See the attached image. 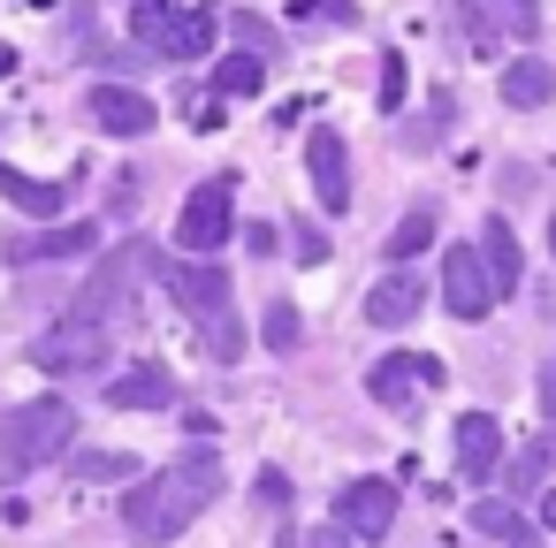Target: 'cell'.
<instances>
[{"mask_svg":"<svg viewBox=\"0 0 556 548\" xmlns=\"http://www.w3.org/2000/svg\"><path fill=\"white\" fill-rule=\"evenodd\" d=\"M222 495V457L214 449H184L176 464H161V472H146L130 495H123V533L138 540V548H168V540H184L191 525H199V510Z\"/></svg>","mask_w":556,"mask_h":548,"instance_id":"6da1fadb","label":"cell"},{"mask_svg":"<svg viewBox=\"0 0 556 548\" xmlns=\"http://www.w3.org/2000/svg\"><path fill=\"white\" fill-rule=\"evenodd\" d=\"M161 275H168V290H176L184 320L199 328L206 358H214V366H237L252 343H244V313H237V290H229V275H222L214 259H176V267H161Z\"/></svg>","mask_w":556,"mask_h":548,"instance_id":"7a4b0ae2","label":"cell"},{"mask_svg":"<svg viewBox=\"0 0 556 548\" xmlns=\"http://www.w3.org/2000/svg\"><path fill=\"white\" fill-rule=\"evenodd\" d=\"M70 442H77V404L70 396H31V404H16L9 411V426H0V480H31V472H47L54 457H70Z\"/></svg>","mask_w":556,"mask_h":548,"instance_id":"3957f363","label":"cell"},{"mask_svg":"<svg viewBox=\"0 0 556 548\" xmlns=\"http://www.w3.org/2000/svg\"><path fill=\"white\" fill-rule=\"evenodd\" d=\"M146 267H153V252H146V244H115V252L85 275L77 313H85V320H100L108 335H130V328H138V282H146Z\"/></svg>","mask_w":556,"mask_h":548,"instance_id":"277c9868","label":"cell"},{"mask_svg":"<svg viewBox=\"0 0 556 548\" xmlns=\"http://www.w3.org/2000/svg\"><path fill=\"white\" fill-rule=\"evenodd\" d=\"M130 31L161 62H199L214 47V9H199V0H130Z\"/></svg>","mask_w":556,"mask_h":548,"instance_id":"5b68a950","label":"cell"},{"mask_svg":"<svg viewBox=\"0 0 556 548\" xmlns=\"http://www.w3.org/2000/svg\"><path fill=\"white\" fill-rule=\"evenodd\" d=\"M108 351H115V335H108L100 320H85V313H62L47 335H31V366H39V373H62V381L100 373Z\"/></svg>","mask_w":556,"mask_h":548,"instance_id":"8992f818","label":"cell"},{"mask_svg":"<svg viewBox=\"0 0 556 548\" xmlns=\"http://www.w3.org/2000/svg\"><path fill=\"white\" fill-rule=\"evenodd\" d=\"M442 358H427V351H389V358H374L366 366V396L381 404V411H396V419H412L427 396H442Z\"/></svg>","mask_w":556,"mask_h":548,"instance_id":"52a82bcc","label":"cell"},{"mask_svg":"<svg viewBox=\"0 0 556 548\" xmlns=\"http://www.w3.org/2000/svg\"><path fill=\"white\" fill-rule=\"evenodd\" d=\"M229 229H237V214H229V183L214 176V183H199V191L184 199V214H176V244H184L191 259H206V252L229 244Z\"/></svg>","mask_w":556,"mask_h":548,"instance_id":"ba28073f","label":"cell"},{"mask_svg":"<svg viewBox=\"0 0 556 548\" xmlns=\"http://www.w3.org/2000/svg\"><path fill=\"white\" fill-rule=\"evenodd\" d=\"M457 9V24L480 39V47H495V39H533L541 31V0H450Z\"/></svg>","mask_w":556,"mask_h":548,"instance_id":"9c48e42d","label":"cell"},{"mask_svg":"<svg viewBox=\"0 0 556 548\" xmlns=\"http://www.w3.org/2000/svg\"><path fill=\"white\" fill-rule=\"evenodd\" d=\"M442 305H450L457 320H488L495 282H488V267H480L472 244H450V252H442Z\"/></svg>","mask_w":556,"mask_h":548,"instance_id":"30bf717a","label":"cell"},{"mask_svg":"<svg viewBox=\"0 0 556 548\" xmlns=\"http://www.w3.org/2000/svg\"><path fill=\"white\" fill-rule=\"evenodd\" d=\"M336 518H343L351 540H381V533L396 525V480H343Z\"/></svg>","mask_w":556,"mask_h":548,"instance_id":"8fae6325","label":"cell"},{"mask_svg":"<svg viewBox=\"0 0 556 548\" xmlns=\"http://www.w3.org/2000/svg\"><path fill=\"white\" fill-rule=\"evenodd\" d=\"M305 176H313V191H320V214H343V206H351V145H343L336 130H313V138H305Z\"/></svg>","mask_w":556,"mask_h":548,"instance_id":"7c38bea8","label":"cell"},{"mask_svg":"<svg viewBox=\"0 0 556 548\" xmlns=\"http://www.w3.org/2000/svg\"><path fill=\"white\" fill-rule=\"evenodd\" d=\"M85 115L108 130V138H146L161 115H153V100L146 92H130V85H92L85 92Z\"/></svg>","mask_w":556,"mask_h":548,"instance_id":"4fadbf2b","label":"cell"},{"mask_svg":"<svg viewBox=\"0 0 556 548\" xmlns=\"http://www.w3.org/2000/svg\"><path fill=\"white\" fill-rule=\"evenodd\" d=\"M457 472L480 487V480H495V464H503V419L495 411H457Z\"/></svg>","mask_w":556,"mask_h":548,"instance_id":"5bb4252c","label":"cell"},{"mask_svg":"<svg viewBox=\"0 0 556 548\" xmlns=\"http://www.w3.org/2000/svg\"><path fill=\"white\" fill-rule=\"evenodd\" d=\"M419 305H427V275H412L404 259H396V275H381V282L366 290V320H374V328H412Z\"/></svg>","mask_w":556,"mask_h":548,"instance_id":"9a60e30c","label":"cell"},{"mask_svg":"<svg viewBox=\"0 0 556 548\" xmlns=\"http://www.w3.org/2000/svg\"><path fill=\"white\" fill-rule=\"evenodd\" d=\"M108 404H115V411H168V404H176V381H168V366L146 358V366H130V373L108 381Z\"/></svg>","mask_w":556,"mask_h":548,"instance_id":"2e32d148","label":"cell"},{"mask_svg":"<svg viewBox=\"0 0 556 548\" xmlns=\"http://www.w3.org/2000/svg\"><path fill=\"white\" fill-rule=\"evenodd\" d=\"M480 267H488L495 297H510V290H518V275H526L518 237H510V221H503V214H488V229H480Z\"/></svg>","mask_w":556,"mask_h":548,"instance_id":"e0dca14e","label":"cell"},{"mask_svg":"<svg viewBox=\"0 0 556 548\" xmlns=\"http://www.w3.org/2000/svg\"><path fill=\"white\" fill-rule=\"evenodd\" d=\"M77 252H92V229H85V221H70V229H39V237H9V259H16V267L77 259Z\"/></svg>","mask_w":556,"mask_h":548,"instance_id":"ac0fdd59","label":"cell"},{"mask_svg":"<svg viewBox=\"0 0 556 548\" xmlns=\"http://www.w3.org/2000/svg\"><path fill=\"white\" fill-rule=\"evenodd\" d=\"M503 100H510L518 115L548 107V100H556V69H548V62H533V54H526V62H510V69H503Z\"/></svg>","mask_w":556,"mask_h":548,"instance_id":"d6986e66","label":"cell"},{"mask_svg":"<svg viewBox=\"0 0 556 548\" xmlns=\"http://www.w3.org/2000/svg\"><path fill=\"white\" fill-rule=\"evenodd\" d=\"M472 525H480V533H488L495 548H533V540H541V525H533V518H518V510H510L503 495L472 502Z\"/></svg>","mask_w":556,"mask_h":548,"instance_id":"ffe728a7","label":"cell"},{"mask_svg":"<svg viewBox=\"0 0 556 548\" xmlns=\"http://www.w3.org/2000/svg\"><path fill=\"white\" fill-rule=\"evenodd\" d=\"M0 191H9V199H16L24 214H39V221H54V214L70 206V183H39V176H24L16 161L0 168Z\"/></svg>","mask_w":556,"mask_h":548,"instance_id":"44dd1931","label":"cell"},{"mask_svg":"<svg viewBox=\"0 0 556 548\" xmlns=\"http://www.w3.org/2000/svg\"><path fill=\"white\" fill-rule=\"evenodd\" d=\"M267 85V62L260 54H229V62H214V77H206V92H222V100H252Z\"/></svg>","mask_w":556,"mask_h":548,"instance_id":"7402d4cb","label":"cell"},{"mask_svg":"<svg viewBox=\"0 0 556 548\" xmlns=\"http://www.w3.org/2000/svg\"><path fill=\"white\" fill-rule=\"evenodd\" d=\"M434 244V206H412L396 229H389V259H419Z\"/></svg>","mask_w":556,"mask_h":548,"instance_id":"603a6c76","label":"cell"},{"mask_svg":"<svg viewBox=\"0 0 556 548\" xmlns=\"http://www.w3.org/2000/svg\"><path fill=\"white\" fill-rule=\"evenodd\" d=\"M70 464H77V480H130L138 472V457H123V449H85Z\"/></svg>","mask_w":556,"mask_h":548,"instance_id":"cb8c5ba5","label":"cell"},{"mask_svg":"<svg viewBox=\"0 0 556 548\" xmlns=\"http://www.w3.org/2000/svg\"><path fill=\"white\" fill-rule=\"evenodd\" d=\"M298 305H267V351H298Z\"/></svg>","mask_w":556,"mask_h":548,"instance_id":"d4e9b609","label":"cell"},{"mask_svg":"<svg viewBox=\"0 0 556 548\" xmlns=\"http://www.w3.org/2000/svg\"><path fill=\"white\" fill-rule=\"evenodd\" d=\"M381 107H404V54H381Z\"/></svg>","mask_w":556,"mask_h":548,"instance_id":"484cf974","label":"cell"},{"mask_svg":"<svg viewBox=\"0 0 556 548\" xmlns=\"http://www.w3.org/2000/svg\"><path fill=\"white\" fill-rule=\"evenodd\" d=\"M313 548H358V540H351L343 525H313Z\"/></svg>","mask_w":556,"mask_h":548,"instance_id":"4316f807","label":"cell"},{"mask_svg":"<svg viewBox=\"0 0 556 548\" xmlns=\"http://www.w3.org/2000/svg\"><path fill=\"white\" fill-rule=\"evenodd\" d=\"M541 411H548V419H556V366H548V373H541Z\"/></svg>","mask_w":556,"mask_h":548,"instance_id":"83f0119b","label":"cell"},{"mask_svg":"<svg viewBox=\"0 0 556 548\" xmlns=\"http://www.w3.org/2000/svg\"><path fill=\"white\" fill-rule=\"evenodd\" d=\"M541 525H548V533H556V487H548V495H541Z\"/></svg>","mask_w":556,"mask_h":548,"instance_id":"f1b7e54d","label":"cell"},{"mask_svg":"<svg viewBox=\"0 0 556 548\" xmlns=\"http://www.w3.org/2000/svg\"><path fill=\"white\" fill-rule=\"evenodd\" d=\"M9 69H16V54H9V47H0V77H9Z\"/></svg>","mask_w":556,"mask_h":548,"instance_id":"f546056e","label":"cell"},{"mask_svg":"<svg viewBox=\"0 0 556 548\" xmlns=\"http://www.w3.org/2000/svg\"><path fill=\"white\" fill-rule=\"evenodd\" d=\"M548 252H556V214H548Z\"/></svg>","mask_w":556,"mask_h":548,"instance_id":"4dcf8cb0","label":"cell"}]
</instances>
